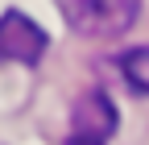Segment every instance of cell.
<instances>
[{
	"mask_svg": "<svg viewBox=\"0 0 149 145\" xmlns=\"http://www.w3.org/2000/svg\"><path fill=\"white\" fill-rule=\"evenodd\" d=\"M62 8H66V21L74 33L108 42V38H120L137 25L141 0H66Z\"/></svg>",
	"mask_w": 149,
	"mask_h": 145,
	"instance_id": "cell-1",
	"label": "cell"
},
{
	"mask_svg": "<svg viewBox=\"0 0 149 145\" xmlns=\"http://www.w3.org/2000/svg\"><path fill=\"white\" fill-rule=\"evenodd\" d=\"M50 38L46 29L25 13H4L0 17V62H25V66H37L46 54Z\"/></svg>",
	"mask_w": 149,
	"mask_h": 145,
	"instance_id": "cell-2",
	"label": "cell"
},
{
	"mask_svg": "<svg viewBox=\"0 0 149 145\" xmlns=\"http://www.w3.org/2000/svg\"><path fill=\"white\" fill-rule=\"evenodd\" d=\"M70 124H74V137H87V141H104V145H108V137L116 133L120 116H116L112 96L100 91V87H91V91H83L79 100H74Z\"/></svg>",
	"mask_w": 149,
	"mask_h": 145,
	"instance_id": "cell-3",
	"label": "cell"
},
{
	"mask_svg": "<svg viewBox=\"0 0 149 145\" xmlns=\"http://www.w3.org/2000/svg\"><path fill=\"white\" fill-rule=\"evenodd\" d=\"M120 75L137 96H149V46H137V50L120 54Z\"/></svg>",
	"mask_w": 149,
	"mask_h": 145,
	"instance_id": "cell-4",
	"label": "cell"
},
{
	"mask_svg": "<svg viewBox=\"0 0 149 145\" xmlns=\"http://www.w3.org/2000/svg\"><path fill=\"white\" fill-rule=\"evenodd\" d=\"M66 145H104V141H87V137H70Z\"/></svg>",
	"mask_w": 149,
	"mask_h": 145,
	"instance_id": "cell-5",
	"label": "cell"
}]
</instances>
